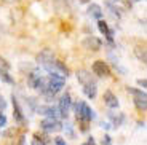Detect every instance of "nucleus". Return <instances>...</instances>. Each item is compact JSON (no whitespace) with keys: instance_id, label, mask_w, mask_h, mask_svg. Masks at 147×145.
Here are the masks:
<instances>
[{"instance_id":"nucleus-1","label":"nucleus","mask_w":147,"mask_h":145,"mask_svg":"<svg viewBox=\"0 0 147 145\" xmlns=\"http://www.w3.org/2000/svg\"><path fill=\"white\" fill-rule=\"evenodd\" d=\"M75 116H77L78 121H82V131H83V132L88 129L90 121L96 118L94 110H93L85 101H78L77 104H75Z\"/></svg>"},{"instance_id":"nucleus-2","label":"nucleus","mask_w":147,"mask_h":145,"mask_svg":"<svg viewBox=\"0 0 147 145\" xmlns=\"http://www.w3.org/2000/svg\"><path fill=\"white\" fill-rule=\"evenodd\" d=\"M128 89V93H131L133 96H134V105H136L139 110H146L147 109V96H146V93H144L142 89H134V88H126Z\"/></svg>"},{"instance_id":"nucleus-3","label":"nucleus","mask_w":147,"mask_h":145,"mask_svg":"<svg viewBox=\"0 0 147 145\" xmlns=\"http://www.w3.org/2000/svg\"><path fill=\"white\" fill-rule=\"evenodd\" d=\"M70 105H72V99H70L69 93H64L59 99V105H58V112L63 118H67L69 115V110H70Z\"/></svg>"},{"instance_id":"nucleus-4","label":"nucleus","mask_w":147,"mask_h":145,"mask_svg":"<svg viewBox=\"0 0 147 145\" xmlns=\"http://www.w3.org/2000/svg\"><path fill=\"white\" fill-rule=\"evenodd\" d=\"M40 128L47 132H58V131L63 129V124L61 121H58L56 118H45L40 123Z\"/></svg>"},{"instance_id":"nucleus-5","label":"nucleus","mask_w":147,"mask_h":145,"mask_svg":"<svg viewBox=\"0 0 147 145\" xmlns=\"http://www.w3.org/2000/svg\"><path fill=\"white\" fill-rule=\"evenodd\" d=\"M91 70L98 77H110V69L104 61H94L91 65Z\"/></svg>"},{"instance_id":"nucleus-6","label":"nucleus","mask_w":147,"mask_h":145,"mask_svg":"<svg viewBox=\"0 0 147 145\" xmlns=\"http://www.w3.org/2000/svg\"><path fill=\"white\" fill-rule=\"evenodd\" d=\"M55 61V54H53V51L51 50H48V48H45V50H42L38 54H37V64L38 65H47L50 64V62Z\"/></svg>"},{"instance_id":"nucleus-7","label":"nucleus","mask_w":147,"mask_h":145,"mask_svg":"<svg viewBox=\"0 0 147 145\" xmlns=\"http://www.w3.org/2000/svg\"><path fill=\"white\" fill-rule=\"evenodd\" d=\"M11 101H13V116H15V121L18 124H24L26 123V118H24V113H22L21 107H19V102H18V99L15 97V94H13Z\"/></svg>"},{"instance_id":"nucleus-8","label":"nucleus","mask_w":147,"mask_h":145,"mask_svg":"<svg viewBox=\"0 0 147 145\" xmlns=\"http://www.w3.org/2000/svg\"><path fill=\"white\" fill-rule=\"evenodd\" d=\"M37 113L38 115H45L47 118H56L59 115L58 109L53 107V105H40V107H37Z\"/></svg>"},{"instance_id":"nucleus-9","label":"nucleus","mask_w":147,"mask_h":145,"mask_svg":"<svg viewBox=\"0 0 147 145\" xmlns=\"http://www.w3.org/2000/svg\"><path fill=\"white\" fill-rule=\"evenodd\" d=\"M101 40H98V38H96V37H86V38H85L83 40V46L86 48V50H91V51H98L101 48Z\"/></svg>"},{"instance_id":"nucleus-10","label":"nucleus","mask_w":147,"mask_h":145,"mask_svg":"<svg viewBox=\"0 0 147 145\" xmlns=\"http://www.w3.org/2000/svg\"><path fill=\"white\" fill-rule=\"evenodd\" d=\"M77 80H78V83H80L82 86L90 85V83H96V81L93 80L91 73L86 72V70H78V72H77Z\"/></svg>"},{"instance_id":"nucleus-11","label":"nucleus","mask_w":147,"mask_h":145,"mask_svg":"<svg viewBox=\"0 0 147 145\" xmlns=\"http://www.w3.org/2000/svg\"><path fill=\"white\" fill-rule=\"evenodd\" d=\"M104 102H106V105L109 109H117L118 107V99L112 91H106L104 93Z\"/></svg>"},{"instance_id":"nucleus-12","label":"nucleus","mask_w":147,"mask_h":145,"mask_svg":"<svg viewBox=\"0 0 147 145\" xmlns=\"http://www.w3.org/2000/svg\"><path fill=\"white\" fill-rule=\"evenodd\" d=\"M98 29L101 30V34H104V37H106L109 42L114 40V30H110V29H109V26H107L106 21L99 19V21H98Z\"/></svg>"},{"instance_id":"nucleus-13","label":"nucleus","mask_w":147,"mask_h":145,"mask_svg":"<svg viewBox=\"0 0 147 145\" xmlns=\"http://www.w3.org/2000/svg\"><path fill=\"white\" fill-rule=\"evenodd\" d=\"M88 15L91 16V18H96V19H101L104 15L102 8H101V5L98 3H90L88 5Z\"/></svg>"},{"instance_id":"nucleus-14","label":"nucleus","mask_w":147,"mask_h":145,"mask_svg":"<svg viewBox=\"0 0 147 145\" xmlns=\"http://www.w3.org/2000/svg\"><path fill=\"white\" fill-rule=\"evenodd\" d=\"M96 93H98V86H96V83H90V85H85L83 86V94L86 96L88 99H94Z\"/></svg>"},{"instance_id":"nucleus-15","label":"nucleus","mask_w":147,"mask_h":145,"mask_svg":"<svg viewBox=\"0 0 147 145\" xmlns=\"http://www.w3.org/2000/svg\"><path fill=\"white\" fill-rule=\"evenodd\" d=\"M109 118L112 120V126H114V128H120L121 123H123V120H125V116L121 115V113L115 115L114 112H109Z\"/></svg>"},{"instance_id":"nucleus-16","label":"nucleus","mask_w":147,"mask_h":145,"mask_svg":"<svg viewBox=\"0 0 147 145\" xmlns=\"http://www.w3.org/2000/svg\"><path fill=\"white\" fill-rule=\"evenodd\" d=\"M134 53H136L138 59H139L142 64H146V50H144V48H139V46H138L136 50H134Z\"/></svg>"},{"instance_id":"nucleus-17","label":"nucleus","mask_w":147,"mask_h":145,"mask_svg":"<svg viewBox=\"0 0 147 145\" xmlns=\"http://www.w3.org/2000/svg\"><path fill=\"white\" fill-rule=\"evenodd\" d=\"M0 80H3L5 83H13V78H11V77L8 75V72L3 69H0Z\"/></svg>"},{"instance_id":"nucleus-18","label":"nucleus","mask_w":147,"mask_h":145,"mask_svg":"<svg viewBox=\"0 0 147 145\" xmlns=\"http://www.w3.org/2000/svg\"><path fill=\"white\" fill-rule=\"evenodd\" d=\"M55 7L58 8V10H61V8L67 7V2L66 0H55Z\"/></svg>"},{"instance_id":"nucleus-19","label":"nucleus","mask_w":147,"mask_h":145,"mask_svg":"<svg viewBox=\"0 0 147 145\" xmlns=\"http://www.w3.org/2000/svg\"><path fill=\"white\" fill-rule=\"evenodd\" d=\"M0 69H3V70H8V69H10V64H8V62L5 61L3 58H2V56H0Z\"/></svg>"},{"instance_id":"nucleus-20","label":"nucleus","mask_w":147,"mask_h":145,"mask_svg":"<svg viewBox=\"0 0 147 145\" xmlns=\"http://www.w3.org/2000/svg\"><path fill=\"white\" fill-rule=\"evenodd\" d=\"M64 129H66V132H67V136H69V137H74V129H72V124H66V128H64Z\"/></svg>"},{"instance_id":"nucleus-21","label":"nucleus","mask_w":147,"mask_h":145,"mask_svg":"<svg viewBox=\"0 0 147 145\" xmlns=\"http://www.w3.org/2000/svg\"><path fill=\"white\" fill-rule=\"evenodd\" d=\"M7 126V116L3 115V113H0V128Z\"/></svg>"},{"instance_id":"nucleus-22","label":"nucleus","mask_w":147,"mask_h":145,"mask_svg":"<svg viewBox=\"0 0 147 145\" xmlns=\"http://www.w3.org/2000/svg\"><path fill=\"white\" fill-rule=\"evenodd\" d=\"M110 144H112V139H110V136H104L102 145H110Z\"/></svg>"},{"instance_id":"nucleus-23","label":"nucleus","mask_w":147,"mask_h":145,"mask_svg":"<svg viewBox=\"0 0 147 145\" xmlns=\"http://www.w3.org/2000/svg\"><path fill=\"white\" fill-rule=\"evenodd\" d=\"M138 85H139V86H142V88H147V81H146V78H141V80H138Z\"/></svg>"},{"instance_id":"nucleus-24","label":"nucleus","mask_w":147,"mask_h":145,"mask_svg":"<svg viewBox=\"0 0 147 145\" xmlns=\"http://www.w3.org/2000/svg\"><path fill=\"white\" fill-rule=\"evenodd\" d=\"M5 107H7V102H5V99H3V96H0V109L3 110Z\"/></svg>"},{"instance_id":"nucleus-25","label":"nucleus","mask_w":147,"mask_h":145,"mask_svg":"<svg viewBox=\"0 0 147 145\" xmlns=\"http://www.w3.org/2000/svg\"><path fill=\"white\" fill-rule=\"evenodd\" d=\"M55 142H56V145H66V142L63 140V137H56Z\"/></svg>"},{"instance_id":"nucleus-26","label":"nucleus","mask_w":147,"mask_h":145,"mask_svg":"<svg viewBox=\"0 0 147 145\" xmlns=\"http://www.w3.org/2000/svg\"><path fill=\"white\" fill-rule=\"evenodd\" d=\"M82 145H96V142H94V139H93V137H90L88 140L85 142V144H82Z\"/></svg>"},{"instance_id":"nucleus-27","label":"nucleus","mask_w":147,"mask_h":145,"mask_svg":"<svg viewBox=\"0 0 147 145\" xmlns=\"http://www.w3.org/2000/svg\"><path fill=\"white\" fill-rule=\"evenodd\" d=\"M18 145H26V137H24V136H21V137H19Z\"/></svg>"},{"instance_id":"nucleus-28","label":"nucleus","mask_w":147,"mask_h":145,"mask_svg":"<svg viewBox=\"0 0 147 145\" xmlns=\"http://www.w3.org/2000/svg\"><path fill=\"white\" fill-rule=\"evenodd\" d=\"M32 145H45V144H43V142H40V140H34Z\"/></svg>"},{"instance_id":"nucleus-29","label":"nucleus","mask_w":147,"mask_h":145,"mask_svg":"<svg viewBox=\"0 0 147 145\" xmlns=\"http://www.w3.org/2000/svg\"><path fill=\"white\" fill-rule=\"evenodd\" d=\"M5 2H18V0H5Z\"/></svg>"},{"instance_id":"nucleus-30","label":"nucleus","mask_w":147,"mask_h":145,"mask_svg":"<svg viewBox=\"0 0 147 145\" xmlns=\"http://www.w3.org/2000/svg\"><path fill=\"white\" fill-rule=\"evenodd\" d=\"M115 2H120V0H115Z\"/></svg>"},{"instance_id":"nucleus-31","label":"nucleus","mask_w":147,"mask_h":145,"mask_svg":"<svg viewBox=\"0 0 147 145\" xmlns=\"http://www.w3.org/2000/svg\"><path fill=\"white\" fill-rule=\"evenodd\" d=\"M134 2H139V0H134Z\"/></svg>"}]
</instances>
